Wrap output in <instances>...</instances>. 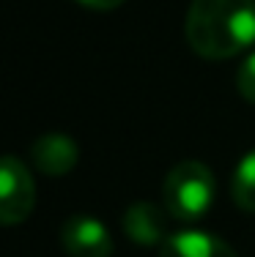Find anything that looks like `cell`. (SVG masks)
<instances>
[{"label": "cell", "mask_w": 255, "mask_h": 257, "mask_svg": "<svg viewBox=\"0 0 255 257\" xmlns=\"http://www.w3.org/2000/svg\"><path fill=\"white\" fill-rule=\"evenodd\" d=\"M230 194L241 211L255 213V151H250L239 162L233 173V183H230Z\"/></svg>", "instance_id": "ba28073f"}, {"label": "cell", "mask_w": 255, "mask_h": 257, "mask_svg": "<svg viewBox=\"0 0 255 257\" xmlns=\"http://www.w3.org/2000/svg\"><path fill=\"white\" fill-rule=\"evenodd\" d=\"M192 52L228 60L255 44V0H192L184 22Z\"/></svg>", "instance_id": "6da1fadb"}, {"label": "cell", "mask_w": 255, "mask_h": 257, "mask_svg": "<svg viewBox=\"0 0 255 257\" xmlns=\"http://www.w3.org/2000/svg\"><path fill=\"white\" fill-rule=\"evenodd\" d=\"M77 3L88 6V9H94V11H113V9H118V6H124L126 0H77Z\"/></svg>", "instance_id": "30bf717a"}, {"label": "cell", "mask_w": 255, "mask_h": 257, "mask_svg": "<svg viewBox=\"0 0 255 257\" xmlns=\"http://www.w3.org/2000/svg\"><path fill=\"white\" fill-rule=\"evenodd\" d=\"M60 243H63L69 257H110L113 254V238L99 219L88 213H77L60 230Z\"/></svg>", "instance_id": "277c9868"}, {"label": "cell", "mask_w": 255, "mask_h": 257, "mask_svg": "<svg viewBox=\"0 0 255 257\" xmlns=\"http://www.w3.org/2000/svg\"><path fill=\"white\" fill-rule=\"evenodd\" d=\"M217 194L214 175L200 162H181L165 175L162 183V203L170 219L179 222H198L209 213Z\"/></svg>", "instance_id": "7a4b0ae2"}, {"label": "cell", "mask_w": 255, "mask_h": 257, "mask_svg": "<svg viewBox=\"0 0 255 257\" xmlns=\"http://www.w3.org/2000/svg\"><path fill=\"white\" fill-rule=\"evenodd\" d=\"M236 85H239V93L250 104H255V50L241 63L239 74H236Z\"/></svg>", "instance_id": "9c48e42d"}, {"label": "cell", "mask_w": 255, "mask_h": 257, "mask_svg": "<svg viewBox=\"0 0 255 257\" xmlns=\"http://www.w3.org/2000/svg\"><path fill=\"white\" fill-rule=\"evenodd\" d=\"M36 183L17 156H0V224L14 227L33 213Z\"/></svg>", "instance_id": "3957f363"}, {"label": "cell", "mask_w": 255, "mask_h": 257, "mask_svg": "<svg viewBox=\"0 0 255 257\" xmlns=\"http://www.w3.org/2000/svg\"><path fill=\"white\" fill-rule=\"evenodd\" d=\"M159 257H239L233 252V246H228L222 238L211 235V232H176L167 235V241L162 243Z\"/></svg>", "instance_id": "52a82bcc"}, {"label": "cell", "mask_w": 255, "mask_h": 257, "mask_svg": "<svg viewBox=\"0 0 255 257\" xmlns=\"http://www.w3.org/2000/svg\"><path fill=\"white\" fill-rule=\"evenodd\" d=\"M30 159H33L39 173L52 175V178H63L77 164V143L60 132L41 134L30 145Z\"/></svg>", "instance_id": "5b68a950"}, {"label": "cell", "mask_w": 255, "mask_h": 257, "mask_svg": "<svg viewBox=\"0 0 255 257\" xmlns=\"http://www.w3.org/2000/svg\"><path fill=\"white\" fill-rule=\"evenodd\" d=\"M167 208L154 203H135L124 213V232L132 243L154 246L167 241Z\"/></svg>", "instance_id": "8992f818"}]
</instances>
